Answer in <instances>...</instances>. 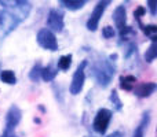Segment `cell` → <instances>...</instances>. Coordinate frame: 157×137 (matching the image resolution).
<instances>
[{"mask_svg": "<svg viewBox=\"0 0 157 137\" xmlns=\"http://www.w3.org/2000/svg\"><path fill=\"white\" fill-rule=\"evenodd\" d=\"M57 74H58V70H55L51 65H48V66H46V67H41L40 77L43 78L46 82H50V81H52L55 77H57Z\"/></svg>", "mask_w": 157, "mask_h": 137, "instance_id": "9a60e30c", "label": "cell"}, {"mask_svg": "<svg viewBox=\"0 0 157 137\" xmlns=\"http://www.w3.org/2000/svg\"><path fill=\"white\" fill-rule=\"evenodd\" d=\"M149 121H150V115H149V111H147V113L144 114V117H142L139 125L135 128V130H134V133H132V137H144L145 136V129H146L147 125H149Z\"/></svg>", "mask_w": 157, "mask_h": 137, "instance_id": "7c38bea8", "label": "cell"}, {"mask_svg": "<svg viewBox=\"0 0 157 137\" xmlns=\"http://www.w3.org/2000/svg\"><path fill=\"white\" fill-rule=\"evenodd\" d=\"M102 36L105 38H112L114 37V29L112 26H105L102 29Z\"/></svg>", "mask_w": 157, "mask_h": 137, "instance_id": "7402d4cb", "label": "cell"}, {"mask_svg": "<svg viewBox=\"0 0 157 137\" xmlns=\"http://www.w3.org/2000/svg\"><path fill=\"white\" fill-rule=\"evenodd\" d=\"M112 111L108 110V108H99L95 114V118L94 122H92V128L99 135H105L106 130L109 128V124H110V119H112Z\"/></svg>", "mask_w": 157, "mask_h": 137, "instance_id": "3957f363", "label": "cell"}, {"mask_svg": "<svg viewBox=\"0 0 157 137\" xmlns=\"http://www.w3.org/2000/svg\"><path fill=\"white\" fill-rule=\"evenodd\" d=\"M136 84V78L134 75H121L120 77V88L127 92H131Z\"/></svg>", "mask_w": 157, "mask_h": 137, "instance_id": "4fadbf2b", "label": "cell"}, {"mask_svg": "<svg viewBox=\"0 0 157 137\" xmlns=\"http://www.w3.org/2000/svg\"><path fill=\"white\" fill-rule=\"evenodd\" d=\"M147 7H149V13L155 16L157 14V0H147Z\"/></svg>", "mask_w": 157, "mask_h": 137, "instance_id": "603a6c76", "label": "cell"}, {"mask_svg": "<svg viewBox=\"0 0 157 137\" xmlns=\"http://www.w3.org/2000/svg\"><path fill=\"white\" fill-rule=\"evenodd\" d=\"M113 21H114V25H116V27L119 30L123 29L124 26H127V25H125V22H127V13H125L124 5H119V7L114 10Z\"/></svg>", "mask_w": 157, "mask_h": 137, "instance_id": "8fae6325", "label": "cell"}, {"mask_svg": "<svg viewBox=\"0 0 157 137\" xmlns=\"http://www.w3.org/2000/svg\"><path fill=\"white\" fill-rule=\"evenodd\" d=\"M92 75L98 82V85L106 88L114 75V67L110 65L109 60H99L92 66Z\"/></svg>", "mask_w": 157, "mask_h": 137, "instance_id": "6da1fadb", "label": "cell"}, {"mask_svg": "<svg viewBox=\"0 0 157 137\" xmlns=\"http://www.w3.org/2000/svg\"><path fill=\"white\" fill-rule=\"evenodd\" d=\"M0 5L6 7V11H8L10 14L18 16L17 13L18 11H22L25 16H28L30 10V5L28 3V0H0Z\"/></svg>", "mask_w": 157, "mask_h": 137, "instance_id": "ba28073f", "label": "cell"}, {"mask_svg": "<svg viewBox=\"0 0 157 137\" xmlns=\"http://www.w3.org/2000/svg\"><path fill=\"white\" fill-rule=\"evenodd\" d=\"M0 80L7 85H14L17 82V77L13 70H2L0 71Z\"/></svg>", "mask_w": 157, "mask_h": 137, "instance_id": "2e32d148", "label": "cell"}, {"mask_svg": "<svg viewBox=\"0 0 157 137\" xmlns=\"http://www.w3.org/2000/svg\"><path fill=\"white\" fill-rule=\"evenodd\" d=\"M21 118H22V111L19 110L18 106H14L13 104L10 108H8L7 115H6V129H4V133L13 136L15 128L18 126V124L21 122Z\"/></svg>", "mask_w": 157, "mask_h": 137, "instance_id": "52a82bcc", "label": "cell"}, {"mask_svg": "<svg viewBox=\"0 0 157 137\" xmlns=\"http://www.w3.org/2000/svg\"><path fill=\"white\" fill-rule=\"evenodd\" d=\"M36 41L41 48L47 49V51H58V41L55 37V33L51 32L48 27H43L37 32L36 36Z\"/></svg>", "mask_w": 157, "mask_h": 137, "instance_id": "7a4b0ae2", "label": "cell"}, {"mask_svg": "<svg viewBox=\"0 0 157 137\" xmlns=\"http://www.w3.org/2000/svg\"><path fill=\"white\" fill-rule=\"evenodd\" d=\"M110 2H112V0H99V2L97 3L94 11L91 13L88 21H87V29L91 30V32H95V30L98 29V25H99L101 18H102V15H103V13H105L106 7L110 4Z\"/></svg>", "mask_w": 157, "mask_h": 137, "instance_id": "277c9868", "label": "cell"}, {"mask_svg": "<svg viewBox=\"0 0 157 137\" xmlns=\"http://www.w3.org/2000/svg\"><path fill=\"white\" fill-rule=\"evenodd\" d=\"M59 2H61V4L65 8H68L69 11H77L84 7L87 0H59Z\"/></svg>", "mask_w": 157, "mask_h": 137, "instance_id": "5bb4252c", "label": "cell"}, {"mask_svg": "<svg viewBox=\"0 0 157 137\" xmlns=\"http://www.w3.org/2000/svg\"><path fill=\"white\" fill-rule=\"evenodd\" d=\"M157 85L156 82H141L132 89L138 97H149L152 93H155Z\"/></svg>", "mask_w": 157, "mask_h": 137, "instance_id": "30bf717a", "label": "cell"}, {"mask_svg": "<svg viewBox=\"0 0 157 137\" xmlns=\"http://www.w3.org/2000/svg\"><path fill=\"white\" fill-rule=\"evenodd\" d=\"M156 56H157V44L156 40H153L150 47L147 48L146 54H145V59H146V62H153L156 59Z\"/></svg>", "mask_w": 157, "mask_h": 137, "instance_id": "e0dca14e", "label": "cell"}, {"mask_svg": "<svg viewBox=\"0 0 157 137\" xmlns=\"http://www.w3.org/2000/svg\"><path fill=\"white\" fill-rule=\"evenodd\" d=\"M86 66H87V60H83L77 66L76 71H75L71 86H69V91H71L72 95H78L83 91L84 82H86Z\"/></svg>", "mask_w": 157, "mask_h": 137, "instance_id": "5b68a950", "label": "cell"}, {"mask_svg": "<svg viewBox=\"0 0 157 137\" xmlns=\"http://www.w3.org/2000/svg\"><path fill=\"white\" fill-rule=\"evenodd\" d=\"M109 99H110L112 104L114 106V110H116V111H121V108H123V103H121V100H120L117 91H112L110 97H109Z\"/></svg>", "mask_w": 157, "mask_h": 137, "instance_id": "ffe728a7", "label": "cell"}, {"mask_svg": "<svg viewBox=\"0 0 157 137\" xmlns=\"http://www.w3.org/2000/svg\"><path fill=\"white\" fill-rule=\"evenodd\" d=\"M2 137H13V136H10V135H7V133H3V136Z\"/></svg>", "mask_w": 157, "mask_h": 137, "instance_id": "484cf974", "label": "cell"}, {"mask_svg": "<svg viewBox=\"0 0 157 137\" xmlns=\"http://www.w3.org/2000/svg\"><path fill=\"white\" fill-rule=\"evenodd\" d=\"M71 65H72V55H63V56L59 58L57 66L59 70H69Z\"/></svg>", "mask_w": 157, "mask_h": 137, "instance_id": "ac0fdd59", "label": "cell"}, {"mask_svg": "<svg viewBox=\"0 0 157 137\" xmlns=\"http://www.w3.org/2000/svg\"><path fill=\"white\" fill-rule=\"evenodd\" d=\"M47 26L51 32L54 33H61L63 30V26H65V22H63V14L61 11L55 10H50L48 16H47Z\"/></svg>", "mask_w": 157, "mask_h": 137, "instance_id": "9c48e42d", "label": "cell"}, {"mask_svg": "<svg viewBox=\"0 0 157 137\" xmlns=\"http://www.w3.org/2000/svg\"><path fill=\"white\" fill-rule=\"evenodd\" d=\"M40 75H41V65L37 62V63H36V65L32 67V70H30L29 78L33 81V82H37V81L40 80Z\"/></svg>", "mask_w": 157, "mask_h": 137, "instance_id": "d6986e66", "label": "cell"}, {"mask_svg": "<svg viewBox=\"0 0 157 137\" xmlns=\"http://www.w3.org/2000/svg\"><path fill=\"white\" fill-rule=\"evenodd\" d=\"M138 23H139V26H141L142 32H144L146 36H150V37H152V36L156 34V32H157L156 25H146V26H145V25L141 22V19H138Z\"/></svg>", "mask_w": 157, "mask_h": 137, "instance_id": "44dd1931", "label": "cell"}, {"mask_svg": "<svg viewBox=\"0 0 157 137\" xmlns=\"http://www.w3.org/2000/svg\"><path fill=\"white\" fill-rule=\"evenodd\" d=\"M106 137H124V135H123L120 130H116V132H113V133H110L109 136H106Z\"/></svg>", "mask_w": 157, "mask_h": 137, "instance_id": "d4e9b609", "label": "cell"}, {"mask_svg": "<svg viewBox=\"0 0 157 137\" xmlns=\"http://www.w3.org/2000/svg\"><path fill=\"white\" fill-rule=\"evenodd\" d=\"M19 23V19L8 11H0V40L4 38L11 30L15 29Z\"/></svg>", "mask_w": 157, "mask_h": 137, "instance_id": "8992f818", "label": "cell"}, {"mask_svg": "<svg viewBox=\"0 0 157 137\" xmlns=\"http://www.w3.org/2000/svg\"><path fill=\"white\" fill-rule=\"evenodd\" d=\"M144 14H145V8L144 7H138L135 11H134V16L136 18V21H138V19H141V16L144 15Z\"/></svg>", "mask_w": 157, "mask_h": 137, "instance_id": "cb8c5ba5", "label": "cell"}]
</instances>
